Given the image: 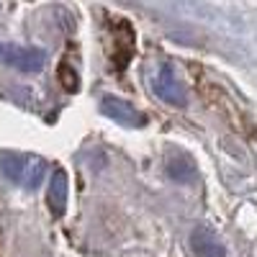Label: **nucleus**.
<instances>
[{"label": "nucleus", "mask_w": 257, "mask_h": 257, "mask_svg": "<svg viewBox=\"0 0 257 257\" xmlns=\"http://www.w3.org/2000/svg\"><path fill=\"white\" fill-rule=\"evenodd\" d=\"M103 113L108 116V118H113L116 123H123V126H137L142 118H139V113L128 105L126 100H121V98H103Z\"/></svg>", "instance_id": "nucleus-6"}, {"label": "nucleus", "mask_w": 257, "mask_h": 257, "mask_svg": "<svg viewBox=\"0 0 257 257\" xmlns=\"http://www.w3.org/2000/svg\"><path fill=\"white\" fill-rule=\"evenodd\" d=\"M47 54L36 47H18V44H6L0 41V62L18 72H39L44 67Z\"/></svg>", "instance_id": "nucleus-2"}, {"label": "nucleus", "mask_w": 257, "mask_h": 257, "mask_svg": "<svg viewBox=\"0 0 257 257\" xmlns=\"http://www.w3.org/2000/svg\"><path fill=\"white\" fill-rule=\"evenodd\" d=\"M190 244L196 249L198 257H226V249L221 244V239L206 226H198L190 234Z\"/></svg>", "instance_id": "nucleus-4"}, {"label": "nucleus", "mask_w": 257, "mask_h": 257, "mask_svg": "<svg viewBox=\"0 0 257 257\" xmlns=\"http://www.w3.org/2000/svg\"><path fill=\"white\" fill-rule=\"evenodd\" d=\"M155 95L160 100H165L167 105H175V108H183V105L188 103V93L183 88V82L178 80V75L173 72V67L170 64H162L157 77H155Z\"/></svg>", "instance_id": "nucleus-3"}, {"label": "nucleus", "mask_w": 257, "mask_h": 257, "mask_svg": "<svg viewBox=\"0 0 257 257\" xmlns=\"http://www.w3.org/2000/svg\"><path fill=\"white\" fill-rule=\"evenodd\" d=\"M67 193H70L67 173H64L62 167H57L54 175H52V180H49V196H47L49 208H52V213H54L57 219L64 213V208H67Z\"/></svg>", "instance_id": "nucleus-5"}, {"label": "nucleus", "mask_w": 257, "mask_h": 257, "mask_svg": "<svg viewBox=\"0 0 257 257\" xmlns=\"http://www.w3.org/2000/svg\"><path fill=\"white\" fill-rule=\"evenodd\" d=\"M59 80H62V85H64V90L67 93H77V88H80V77H77V72H75V67L72 64H59Z\"/></svg>", "instance_id": "nucleus-8"}, {"label": "nucleus", "mask_w": 257, "mask_h": 257, "mask_svg": "<svg viewBox=\"0 0 257 257\" xmlns=\"http://www.w3.org/2000/svg\"><path fill=\"white\" fill-rule=\"evenodd\" d=\"M167 175L178 183H193L196 180V165L188 155H170L167 157Z\"/></svg>", "instance_id": "nucleus-7"}, {"label": "nucleus", "mask_w": 257, "mask_h": 257, "mask_svg": "<svg viewBox=\"0 0 257 257\" xmlns=\"http://www.w3.org/2000/svg\"><path fill=\"white\" fill-rule=\"evenodd\" d=\"M0 173L13 183H24L26 188H36L44 178V162L39 157L24 155H0Z\"/></svg>", "instance_id": "nucleus-1"}]
</instances>
